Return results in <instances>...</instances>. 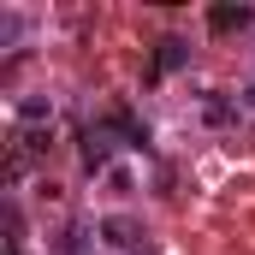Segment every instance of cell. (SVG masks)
Instances as JSON below:
<instances>
[{"mask_svg": "<svg viewBox=\"0 0 255 255\" xmlns=\"http://www.w3.org/2000/svg\"><path fill=\"white\" fill-rule=\"evenodd\" d=\"M42 119H54V101H48V95H24V101H18V130L42 125Z\"/></svg>", "mask_w": 255, "mask_h": 255, "instance_id": "7a4b0ae2", "label": "cell"}, {"mask_svg": "<svg viewBox=\"0 0 255 255\" xmlns=\"http://www.w3.org/2000/svg\"><path fill=\"white\" fill-rule=\"evenodd\" d=\"M113 160V125H89L83 130V166H107Z\"/></svg>", "mask_w": 255, "mask_h": 255, "instance_id": "6da1fadb", "label": "cell"}, {"mask_svg": "<svg viewBox=\"0 0 255 255\" xmlns=\"http://www.w3.org/2000/svg\"><path fill=\"white\" fill-rule=\"evenodd\" d=\"M208 119H214V125H226V119H232V101H220V95H208Z\"/></svg>", "mask_w": 255, "mask_h": 255, "instance_id": "8992f818", "label": "cell"}, {"mask_svg": "<svg viewBox=\"0 0 255 255\" xmlns=\"http://www.w3.org/2000/svg\"><path fill=\"white\" fill-rule=\"evenodd\" d=\"M208 24H214V30H244V24H255V12L250 6H214Z\"/></svg>", "mask_w": 255, "mask_h": 255, "instance_id": "3957f363", "label": "cell"}, {"mask_svg": "<svg viewBox=\"0 0 255 255\" xmlns=\"http://www.w3.org/2000/svg\"><path fill=\"white\" fill-rule=\"evenodd\" d=\"M184 60H190V42H178V36H166V42H160V54H154V71H178Z\"/></svg>", "mask_w": 255, "mask_h": 255, "instance_id": "277c9868", "label": "cell"}, {"mask_svg": "<svg viewBox=\"0 0 255 255\" xmlns=\"http://www.w3.org/2000/svg\"><path fill=\"white\" fill-rule=\"evenodd\" d=\"M107 238H113V244H119V250H130V244H136V232H130L125 220H107Z\"/></svg>", "mask_w": 255, "mask_h": 255, "instance_id": "5b68a950", "label": "cell"}, {"mask_svg": "<svg viewBox=\"0 0 255 255\" xmlns=\"http://www.w3.org/2000/svg\"><path fill=\"white\" fill-rule=\"evenodd\" d=\"M244 107H250V113H255V89H244Z\"/></svg>", "mask_w": 255, "mask_h": 255, "instance_id": "52a82bcc", "label": "cell"}]
</instances>
